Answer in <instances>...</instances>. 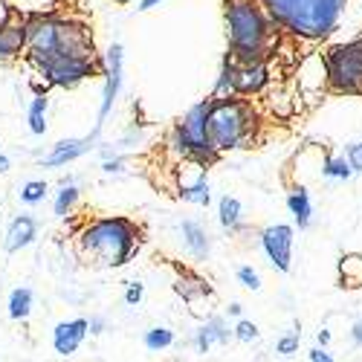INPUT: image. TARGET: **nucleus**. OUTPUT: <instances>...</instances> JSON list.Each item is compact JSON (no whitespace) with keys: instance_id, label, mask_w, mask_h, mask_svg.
Wrapping results in <instances>:
<instances>
[{"instance_id":"nucleus-1","label":"nucleus","mask_w":362,"mask_h":362,"mask_svg":"<svg viewBox=\"0 0 362 362\" xmlns=\"http://www.w3.org/2000/svg\"><path fill=\"white\" fill-rule=\"evenodd\" d=\"M229 52L238 64L267 62L279 41V26L261 6V0H226L223 4Z\"/></svg>"},{"instance_id":"nucleus-2","label":"nucleus","mask_w":362,"mask_h":362,"mask_svg":"<svg viewBox=\"0 0 362 362\" xmlns=\"http://www.w3.org/2000/svg\"><path fill=\"white\" fill-rule=\"evenodd\" d=\"M52 55H76V58H96L93 35L90 29L55 12H44L26 18V58L29 64L44 62Z\"/></svg>"},{"instance_id":"nucleus-3","label":"nucleus","mask_w":362,"mask_h":362,"mask_svg":"<svg viewBox=\"0 0 362 362\" xmlns=\"http://www.w3.org/2000/svg\"><path fill=\"white\" fill-rule=\"evenodd\" d=\"M139 226L128 218H96L78 229L76 250L87 264L125 267L139 250Z\"/></svg>"},{"instance_id":"nucleus-4","label":"nucleus","mask_w":362,"mask_h":362,"mask_svg":"<svg viewBox=\"0 0 362 362\" xmlns=\"http://www.w3.org/2000/svg\"><path fill=\"white\" fill-rule=\"evenodd\" d=\"M345 4L348 0H261L279 29L305 41H322L334 33Z\"/></svg>"},{"instance_id":"nucleus-5","label":"nucleus","mask_w":362,"mask_h":362,"mask_svg":"<svg viewBox=\"0 0 362 362\" xmlns=\"http://www.w3.org/2000/svg\"><path fill=\"white\" fill-rule=\"evenodd\" d=\"M258 131V110L250 99L229 96L212 102V116H209V142L218 154L235 148H247Z\"/></svg>"},{"instance_id":"nucleus-6","label":"nucleus","mask_w":362,"mask_h":362,"mask_svg":"<svg viewBox=\"0 0 362 362\" xmlns=\"http://www.w3.org/2000/svg\"><path fill=\"white\" fill-rule=\"evenodd\" d=\"M327 64V87L334 93L362 96V35L334 44L325 52Z\"/></svg>"},{"instance_id":"nucleus-7","label":"nucleus","mask_w":362,"mask_h":362,"mask_svg":"<svg viewBox=\"0 0 362 362\" xmlns=\"http://www.w3.org/2000/svg\"><path fill=\"white\" fill-rule=\"evenodd\" d=\"M33 67L38 70V76H44L47 84L73 90V87H78V84L87 81V78H93V76L102 70V58L52 55V58H44V62H35Z\"/></svg>"},{"instance_id":"nucleus-8","label":"nucleus","mask_w":362,"mask_h":362,"mask_svg":"<svg viewBox=\"0 0 362 362\" xmlns=\"http://www.w3.org/2000/svg\"><path fill=\"white\" fill-rule=\"evenodd\" d=\"M122 64H125V49L122 44H110L105 58H102V76H105V90H102V105H99V116H96V125H93V134L90 136H96L102 134V125H105V119L110 116L113 110V102L119 96V90H122Z\"/></svg>"},{"instance_id":"nucleus-9","label":"nucleus","mask_w":362,"mask_h":362,"mask_svg":"<svg viewBox=\"0 0 362 362\" xmlns=\"http://www.w3.org/2000/svg\"><path fill=\"white\" fill-rule=\"evenodd\" d=\"M293 240H296V229L290 223H273L261 232V247L279 273H290L293 267Z\"/></svg>"},{"instance_id":"nucleus-10","label":"nucleus","mask_w":362,"mask_h":362,"mask_svg":"<svg viewBox=\"0 0 362 362\" xmlns=\"http://www.w3.org/2000/svg\"><path fill=\"white\" fill-rule=\"evenodd\" d=\"M87 334H90V319H84V316L70 319V322H58L52 330V351L62 356H70L81 348Z\"/></svg>"},{"instance_id":"nucleus-11","label":"nucleus","mask_w":362,"mask_h":362,"mask_svg":"<svg viewBox=\"0 0 362 362\" xmlns=\"http://www.w3.org/2000/svg\"><path fill=\"white\" fill-rule=\"evenodd\" d=\"M96 148V136H84V139H62L58 145H52V151L41 160V168H62L84 154H90V151Z\"/></svg>"},{"instance_id":"nucleus-12","label":"nucleus","mask_w":362,"mask_h":362,"mask_svg":"<svg viewBox=\"0 0 362 362\" xmlns=\"http://www.w3.org/2000/svg\"><path fill=\"white\" fill-rule=\"evenodd\" d=\"M35 238H38V221L33 215H18L6 229L4 250L6 252H21V250H26L29 244H33Z\"/></svg>"},{"instance_id":"nucleus-13","label":"nucleus","mask_w":362,"mask_h":362,"mask_svg":"<svg viewBox=\"0 0 362 362\" xmlns=\"http://www.w3.org/2000/svg\"><path fill=\"white\" fill-rule=\"evenodd\" d=\"M298 87L308 90V93H316V90L327 87V64H325V55L310 52L308 58H301L298 64Z\"/></svg>"},{"instance_id":"nucleus-14","label":"nucleus","mask_w":362,"mask_h":362,"mask_svg":"<svg viewBox=\"0 0 362 362\" xmlns=\"http://www.w3.org/2000/svg\"><path fill=\"white\" fill-rule=\"evenodd\" d=\"M269 84V67L267 62H255V64H240L238 70V96H258L261 90Z\"/></svg>"},{"instance_id":"nucleus-15","label":"nucleus","mask_w":362,"mask_h":362,"mask_svg":"<svg viewBox=\"0 0 362 362\" xmlns=\"http://www.w3.org/2000/svg\"><path fill=\"white\" fill-rule=\"evenodd\" d=\"M235 337V330H229V325L223 322V316H212V319H206L203 327L194 334V348L200 354H209V348L212 345H223Z\"/></svg>"},{"instance_id":"nucleus-16","label":"nucleus","mask_w":362,"mask_h":362,"mask_svg":"<svg viewBox=\"0 0 362 362\" xmlns=\"http://www.w3.org/2000/svg\"><path fill=\"white\" fill-rule=\"evenodd\" d=\"M180 235H183V244L192 258H197V261L209 258V252H212V238H209L206 226H200L197 221H183L180 223Z\"/></svg>"},{"instance_id":"nucleus-17","label":"nucleus","mask_w":362,"mask_h":362,"mask_svg":"<svg viewBox=\"0 0 362 362\" xmlns=\"http://www.w3.org/2000/svg\"><path fill=\"white\" fill-rule=\"evenodd\" d=\"M26 52V21H12L9 26L0 29V62H9Z\"/></svg>"},{"instance_id":"nucleus-18","label":"nucleus","mask_w":362,"mask_h":362,"mask_svg":"<svg viewBox=\"0 0 362 362\" xmlns=\"http://www.w3.org/2000/svg\"><path fill=\"white\" fill-rule=\"evenodd\" d=\"M238 70H240V64L232 58V52H226L223 64H221V73H218V81H215V90H212V99L238 96Z\"/></svg>"},{"instance_id":"nucleus-19","label":"nucleus","mask_w":362,"mask_h":362,"mask_svg":"<svg viewBox=\"0 0 362 362\" xmlns=\"http://www.w3.org/2000/svg\"><path fill=\"white\" fill-rule=\"evenodd\" d=\"M180 197H183L186 203H194V206H209V203H212V192H209L206 168L197 171L192 180H180Z\"/></svg>"},{"instance_id":"nucleus-20","label":"nucleus","mask_w":362,"mask_h":362,"mask_svg":"<svg viewBox=\"0 0 362 362\" xmlns=\"http://www.w3.org/2000/svg\"><path fill=\"white\" fill-rule=\"evenodd\" d=\"M287 209H290V215H293V221H296L298 229H308V226H310V221H313V203H310L308 189L296 186V189L287 194Z\"/></svg>"},{"instance_id":"nucleus-21","label":"nucleus","mask_w":362,"mask_h":362,"mask_svg":"<svg viewBox=\"0 0 362 362\" xmlns=\"http://www.w3.org/2000/svg\"><path fill=\"white\" fill-rule=\"evenodd\" d=\"M218 221H221V226L229 229V232L244 229V206H240L238 197L223 194V197L218 200Z\"/></svg>"},{"instance_id":"nucleus-22","label":"nucleus","mask_w":362,"mask_h":362,"mask_svg":"<svg viewBox=\"0 0 362 362\" xmlns=\"http://www.w3.org/2000/svg\"><path fill=\"white\" fill-rule=\"evenodd\" d=\"M33 301H35V293L29 287H15L9 293V319L12 322H26L29 313H33Z\"/></svg>"},{"instance_id":"nucleus-23","label":"nucleus","mask_w":362,"mask_h":362,"mask_svg":"<svg viewBox=\"0 0 362 362\" xmlns=\"http://www.w3.org/2000/svg\"><path fill=\"white\" fill-rule=\"evenodd\" d=\"M47 107H49L47 93H35L33 102H29L26 122H29V131H33L35 136H44L47 134Z\"/></svg>"},{"instance_id":"nucleus-24","label":"nucleus","mask_w":362,"mask_h":362,"mask_svg":"<svg viewBox=\"0 0 362 362\" xmlns=\"http://www.w3.org/2000/svg\"><path fill=\"white\" fill-rule=\"evenodd\" d=\"M339 279L342 287H362V255L348 252L339 258Z\"/></svg>"},{"instance_id":"nucleus-25","label":"nucleus","mask_w":362,"mask_h":362,"mask_svg":"<svg viewBox=\"0 0 362 362\" xmlns=\"http://www.w3.org/2000/svg\"><path fill=\"white\" fill-rule=\"evenodd\" d=\"M356 171L348 163V157H334V154H325L322 157V177L327 180H351Z\"/></svg>"},{"instance_id":"nucleus-26","label":"nucleus","mask_w":362,"mask_h":362,"mask_svg":"<svg viewBox=\"0 0 362 362\" xmlns=\"http://www.w3.org/2000/svg\"><path fill=\"white\" fill-rule=\"evenodd\" d=\"M174 290L183 296L186 301H194V298H200V296H209V284H206L200 276H192V273L180 276V281L174 284Z\"/></svg>"},{"instance_id":"nucleus-27","label":"nucleus","mask_w":362,"mask_h":362,"mask_svg":"<svg viewBox=\"0 0 362 362\" xmlns=\"http://www.w3.org/2000/svg\"><path fill=\"white\" fill-rule=\"evenodd\" d=\"M142 342H145V348L148 351H165V348H171L174 345V330L171 327H151V330H145V337H142Z\"/></svg>"},{"instance_id":"nucleus-28","label":"nucleus","mask_w":362,"mask_h":362,"mask_svg":"<svg viewBox=\"0 0 362 362\" xmlns=\"http://www.w3.org/2000/svg\"><path fill=\"white\" fill-rule=\"evenodd\" d=\"M78 203V189L70 183V186H62V192L55 194V200H52V212H55V218H67L70 212H73V206Z\"/></svg>"},{"instance_id":"nucleus-29","label":"nucleus","mask_w":362,"mask_h":362,"mask_svg":"<svg viewBox=\"0 0 362 362\" xmlns=\"http://www.w3.org/2000/svg\"><path fill=\"white\" fill-rule=\"evenodd\" d=\"M47 192H49V186L44 183V180H29V183L21 186L18 197H21V203H26V206H38V203L47 200Z\"/></svg>"},{"instance_id":"nucleus-30","label":"nucleus","mask_w":362,"mask_h":362,"mask_svg":"<svg viewBox=\"0 0 362 362\" xmlns=\"http://www.w3.org/2000/svg\"><path fill=\"white\" fill-rule=\"evenodd\" d=\"M298 342H301V327L296 325L290 334H284V337L276 342V354H281V356H293V354H298Z\"/></svg>"},{"instance_id":"nucleus-31","label":"nucleus","mask_w":362,"mask_h":362,"mask_svg":"<svg viewBox=\"0 0 362 362\" xmlns=\"http://www.w3.org/2000/svg\"><path fill=\"white\" fill-rule=\"evenodd\" d=\"M235 339L238 342H255L258 339V325L250 319H238L235 325Z\"/></svg>"},{"instance_id":"nucleus-32","label":"nucleus","mask_w":362,"mask_h":362,"mask_svg":"<svg viewBox=\"0 0 362 362\" xmlns=\"http://www.w3.org/2000/svg\"><path fill=\"white\" fill-rule=\"evenodd\" d=\"M238 281H240V287H247V290H261V276H258V269H252V267H238Z\"/></svg>"},{"instance_id":"nucleus-33","label":"nucleus","mask_w":362,"mask_h":362,"mask_svg":"<svg viewBox=\"0 0 362 362\" xmlns=\"http://www.w3.org/2000/svg\"><path fill=\"white\" fill-rule=\"evenodd\" d=\"M142 296H145L142 281H128V287H125V305L128 308H136L139 301H142Z\"/></svg>"},{"instance_id":"nucleus-34","label":"nucleus","mask_w":362,"mask_h":362,"mask_svg":"<svg viewBox=\"0 0 362 362\" xmlns=\"http://www.w3.org/2000/svg\"><path fill=\"white\" fill-rule=\"evenodd\" d=\"M345 157H348V163L354 165V171H356V174H362V142H356V145H351V148H348V154H345Z\"/></svg>"},{"instance_id":"nucleus-35","label":"nucleus","mask_w":362,"mask_h":362,"mask_svg":"<svg viewBox=\"0 0 362 362\" xmlns=\"http://www.w3.org/2000/svg\"><path fill=\"white\" fill-rule=\"evenodd\" d=\"M15 18H12V4L9 0H0V29L4 26H9Z\"/></svg>"},{"instance_id":"nucleus-36","label":"nucleus","mask_w":362,"mask_h":362,"mask_svg":"<svg viewBox=\"0 0 362 362\" xmlns=\"http://www.w3.org/2000/svg\"><path fill=\"white\" fill-rule=\"evenodd\" d=\"M310 362H334V356H330L325 348H313L310 351Z\"/></svg>"},{"instance_id":"nucleus-37","label":"nucleus","mask_w":362,"mask_h":362,"mask_svg":"<svg viewBox=\"0 0 362 362\" xmlns=\"http://www.w3.org/2000/svg\"><path fill=\"white\" fill-rule=\"evenodd\" d=\"M102 171L105 174H122V160H105Z\"/></svg>"},{"instance_id":"nucleus-38","label":"nucleus","mask_w":362,"mask_h":362,"mask_svg":"<svg viewBox=\"0 0 362 362\" xmlns=\"http://www.w3.org/2000/svg\"><path fill=\"white\" fill-rule=\"evenodd\" d=\"M160 4H165V0H139V4H136V12H151V9H157Z\"/></svg>"},{"instance_id":"nucleus-39","label":"nucleus","mask_w":362,"mask_h":362,"mask_svg":"<svg viewBox=\"0 0 362 362\" xmlns=\"http://www.w3.org/2000/svg\"><path fill=\"white\" fill-rule=\"evenodd\" d=\"M351 339H354V345H362V319L354 322V327H351Z\"/></svg>"},{"instance_id":"nucleus-40","label":"nucleus","mask_w":362,"mask_h":362,"mask_svg":"<svg viewBox=\"0 0 362 362\" xmlns=\"http://www.w3.org/2000/svg\"><path fill=\"white\" fill-rule=\"evenodd\" d=\"M102 330H105V319H99V316H93V319H90V334H93V337H99Z\"/></svg>"},{"instance_id":"nucleus-41","label":"nucleus","mask_w":362,"mask_h":362,"mask_svg":"<svg viewBox=\"0 0 362 362\" xmlns=\"http://www.w3.org/2000/svg\"><path fill=\"white\" fill-rule=\"evenodd\" d=\"M316 342H319V345L325 348V345L330 342V330H325V327H322V330H319V334H316Z\"/></svg>"},{"instance_id":"nucleus-42","label":"nucleus","mask_w":362,"mask_h":362,"mask_svg":"<svg viewBox=\"0 0 362 362\" xmlns=\"http://www.w3.org/2000/svg\"><path fill=\"white\" fill-rule=\"evenodd\" d=\"M12 168V163H9V157L4 154V151H0V174H6Z\"/></svg>"},{"instance_id":"nucleus-43","label":"nucleus","mask_w":362,"mask_h":362,"mask_svg":"<svg viewBox=\"0 0 362 362\" xmlns=\"http://www.w3.org/2000/svg\"><path fill=\"white\" fill-rule=\"evenodd\" d=\"M240 313H244V308H240V305H238V301H232V305H229V316L240 319Z\"/></svg>"},{"instance_id":"nucleus-44","label":"nucleus","mask_w":362,"mask_h":362,"mask_svg":"<svg viewBox=\"0 0 362 362\" xmlns=\"http://www.w3.org/2000/svg\"><path fill=\"white\" fill-rule=\"evenodd\" d=\"M113 4H119V6H128V4H139V0H113Z\"/></svg>"}]
</instances>
